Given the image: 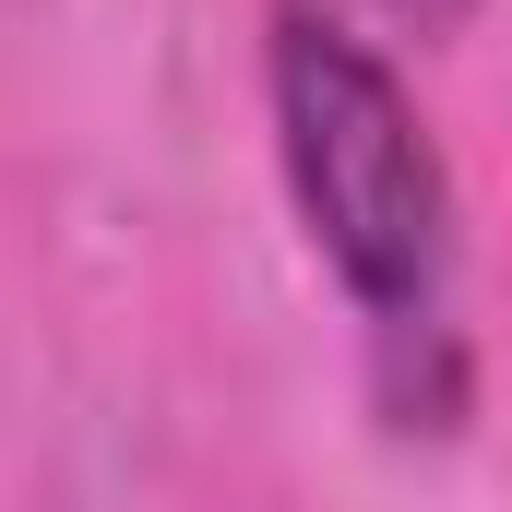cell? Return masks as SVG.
Listing matches in <instances>:
<instances>
[{"instance_id": "1", "label": "cell", "mask_w": 512, "mask_h": 512, "mask_svg": "<svg viewBox=\"0 0 512 512\" xmlns=\"http://www.w3.org/2000/svg\"><path fill=\"white\" fill-rule=\"evenodd\" d=\"M262 96H274L286 203H298L322 274L382 334H429L441 322V274H453V167H441V143L417 120L405 72H393L346 12L274 0Z\"/></svg>"}, {"instance_id": "2", "label": "cell", "mask_w": 512, "mask_h": 512, "mask_svg": "<svg viewBox=\"0 0 512 512\" xmlns=\"http://www.w3.org/2000/svg\"><path fill=\"white\" fill-rule=\"evenodd\" d=\"M382 12H405V24H417V36H453V24H465V12H477V0H382Z\"/></svg>"}]
</instances>
